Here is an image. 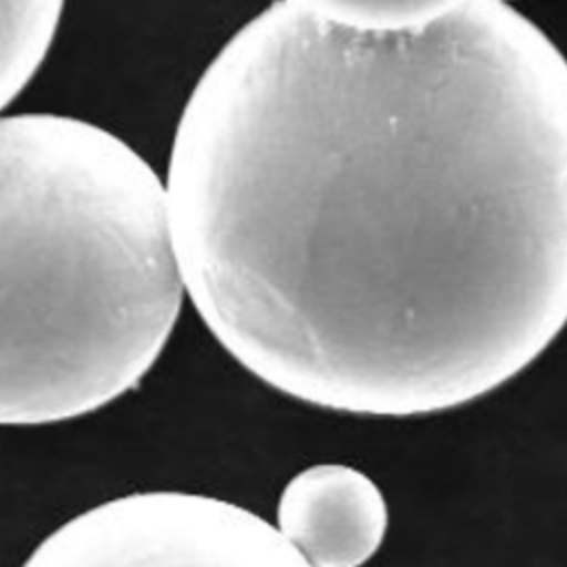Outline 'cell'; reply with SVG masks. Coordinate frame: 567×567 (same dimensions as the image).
Segmentation results:
<instances>
[{"mask_svg":"<svg viewBox=\"0 0 567 567\" xmlns=\"http://www.w3.org/2000/svg\"><path fill=\"white\" fill-rule=\"evenodd\" d=\"M62 9L64 0H0V111L42 66Z\"/></svg>","mask_w":567,"mask_h":567,"instance_id":"cell-5","label":"cell"},{"mask_svg":"<svg viewBox=\"0 0 567 567\" xmlns=\"http://www.w3.org/2000/svg\"><path fill=\"white\" fill-rule=\"evenodd\" d=\"M164 186L204 326L306 405L454 410L567 326V58L507 0L412 29L272 0L195 82Z\"/></svg>","mask_w":567,"mask_h":567,"instance_id":"cell-1","label":"cell"},{"mask_svg":"<svg viewBox=\"0 0 567 567\" xmlns=\"http://www.w3.org/2000/svg\"><path fill=\"white\" fill-rule=\"evenodd\" d=\"M27 565L299 567L301 554L277 525L224 498L137 492L104 501L53 529Z\"/></svg>","mask_w":567,"mask_h":567,"instance_id":"cell-3","label":"cell"},{"mask_svg":"<svg viewBox=\"0 0 567 567\" xmlns=\"http://www.w3.org/2000/svg\"><path fill=\"white\" fill-rule=\"evenodd\" d=\"M277 527L306 565L354 567L381 547L388 505L368 474L343 463H317L281 489Z\"/></svg>","mask_w":567,"mask_h":567,"instance_id":"cell-4","label":"cell"},{"mask_svg":"<svg viewBox=\"0 0 567 567\" xmlns=\"http://www.w3.org/2000/svg\"><path fill=\"white\" fill-rule=\"evenodd\" d=\"M184 295L166 186L133 146L71 115L0 117V425L133 390Z\"/></svg>","mask_w":567,"mask_h":567,"instance_id":"cell-2","label":"cell"},{"mask_svg":"<svg viewBox=\"0 0 567 567\" xmlns=\"http://www.w3.org/2000/svg\"><path fill=\"white\" fill-rule=\"evenodd\" d=\"M299 7L357 29L425 27L467 0H292Z\"/></svg>","mask_w":567,"mask_h":567,"instance_id":"cell-6","label":"cell"}]
</instances>
